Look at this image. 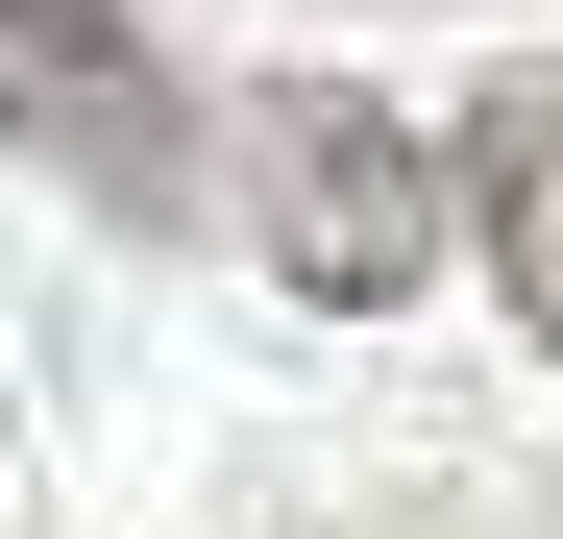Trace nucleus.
I'll use <instances>...</instances> for the list:
<instances>
[{"label":"nucleus","mask_w":563,"mask_h":539,"mask_svg":"<svg viewBox=\"0 0 563 539\" xmlns=\"http://www.w3.org/2000/svg\"><path fill=\"white\" fill-rule=\"evenodd\" d=\"M0 147L74 172L99 221H172V197H197V99H172L147 0H0Z\"/></svg>","instance_id":"f03ea898"},{"label":"nucleus","mask_w":563,"mask_h":539,"mask_svg":"<svg viewBox=\"0 0 563 539\" xmlns=\"http://www.w3.org/2000/svg\"><path fill=\"white\" fill-rule=\"evenodd\" d=\"M245 221H269L295 295L393 319L417 270H441V147H417L393 99H343V74H269V99H245Z\"/></svg>","instance_id":"f257e3e1"},{"label":"nucleus","mask_w":563,"mask_h":539,"mask_svg":"<svg viewBox=\"0 0 563 539\" xmlns=\"http://www.w3.org/2000/svg\"><path fill=\"white\" fill-rule=\"evenodd\" d=\"M441 197H465V245H490V295L563 343V74H490V99H465Z\"/></svg>","instance_id":"7ed1b4c3"}]
</instances>
